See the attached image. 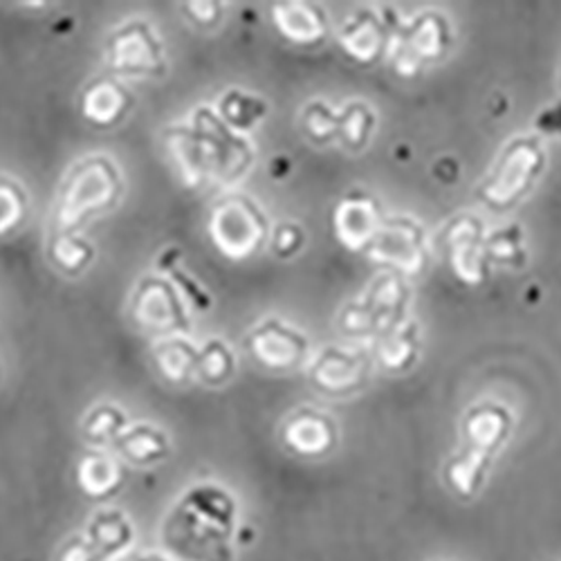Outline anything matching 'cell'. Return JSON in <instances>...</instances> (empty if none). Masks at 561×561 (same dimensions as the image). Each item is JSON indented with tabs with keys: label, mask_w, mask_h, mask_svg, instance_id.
Returning a JSON list of instances; mask_svg holds the SVG:
<instances>
[{
	"label": "cell",
	"mask_w": 561,
	"mask_h": 561,
	"mask_svg": "<svg viewBox=\"0 0 561 561\" xmlns=\"http://www.w3.org/2000/svg\"><path fill=\"white\" fill-rule=\"evenodd\" d=\"M366 254L373 261L393 265L402 272H417L425 263L423 231L411 220L385 222L376 241L368 245Z\"/></svg>",
	"instance_id": "8"
},
{
	"label": "cell",
	"mask_w": 561,
	"mask_h": 561,
	"mask_svg": "<svg viewBox=\"0 0 561 561\" xmlns=\"http://www.w3.org/2000/svg\"><path fill=\"white\" fill-rule=\"evenodd\" d=\"M382 214L378 203L366 194H353L340 203L335 211L337 239L351 250H368L382 229Z\"/></svg>",
	"instance_id": "10"
},
{
	"label": "cell",
	"mask_w": 561,
	"mask_h": 561,
	"mask_svg": "<svg viewBox=\"0 0 561 561\" xmlns=\"http://www.w3.org/2000/svg\"><path fill=\"white\" fill-rule=\"evenodd\" d=\"M184 12L190 14L198 25H205V27H211L218 23L220 19V5L218 3H184Z\"/></svg>",
	"instance_id": "30"
},
{
	"label": "cell",
	"mask_w": 561,
	"mask_h": 561,
	"mask_svg": "<svg viewBox=\"0 0 561 561\" xmlns=\"http://www.w3.org/2000/svg\"><path fill=\"white\" fill-rule=\"evenodd\" d=\"M449 259L454 272L467 280L479 284L485 276V256H483V231L477 218L465 216L456 220L449 229Z\"/></svg>",
	"instance_id": "12"
},
{
	"label": "cell",
	"mask_w": 561,
	"mask_h": 561,
	"mask_svg": "<svg viewBox=\"0 0 561 561\" xmlns=\"http://www.w3.org/2000/svg\"><path fill=\"white\" fill-rule=\"evenodd\" d=\"M248 348L259 364L274 370H288L301 364L308 344L297 331L276 319H270L250 335Z\"/></svg>",
	"instance_id": "9"
},
{
	"label": "cell",
	"mask_w": 561,
	"mask_h": 561,
	"mask_svg": "<svg viewBox=\"0 0 561 561\" xmlns=\"http://www.w3.org/2000/svg\"><path fill=\"white\" fill-rule=\"evenodd\" d=\"M265 113V104L256 98H248L239 90H231L220 100V117L239 130L252 128Z\"/></svg>",
	"instance_id": "20"
},
{
	"label": "cell",
	"mask_w": 561,
	"mask_h": 561,
	"mask_svg": "<svg viewBox=\"0 0 561 561\" xmlns=\"http://www.w3.org/2000/svg\"><path fill=\"white\" fill-rule=\"evenodd\" d=\"M286 440L290 447L304 454H317L333 443V425L329 417L312 411H301L288 423Z\"/></svg>",
	"instance_id": "18"
},
{
	"label": "cell",
	"mask_w": 561,
	"mask_h": 561,
	"mask_svg": "<svg viewBox=\"0 0 561 561\" xmlns=\"http://www.w3.org/2000/svg\"><path fill=\"white\" fill-rule=\"evenodd\" d=\"M25 216V194L10 180H0V233L19 227Z\"/></svg>",
	"instance_id": "22"
},
{
	"label": "cell",
	"mask_w": 561,
	"mask_h": 561,
	"mask_svg": "<svg viewBox=\"0 0 561 561\" xmlns=\"http://www.w3.org/2000/svg\"><path fill=\"white\" fill-rule=\"evenodd\" d=\"M108 64L117 75H164L158 38L147 23H128L108 38Z\"/></svg>",
	"instance_id": "5"
},
{
	"label": "cell",
	"mask_w": 561,
	"mask_h": 561,
	"mask_svg": "<svg viewBox=\"0 0 561 561\" xmlns=\"http://www.w3.org/2000/svg\"><path fill=\"white\" fill-rule=\"evenodd\" d=\"M133 106L130 92L113 81V79H98L92 81L81 95V115L95 126H115L124 119V115Z\"/></svg>",
	"instance_id": "13"
},
{
	"label": "cell",
	"mask_w": 561,
	"mask_h": 561,
	"mask_svg": "<svg viewBox=\"0 0 561 561\" xmlns=\"http://www.w3.org/2000/svg\"><path fill=\"white\" fill-rule=\"evenodd\" d=\"M413 346H415V340H413V331H389L380 344V359L391 366V368H398V366H404L409 362V357L413 355Z\"/></svg>",
	"instance_id": "25"
},
{
	"label": "cell",
	"mask_w": 561,
	"mask_h": 561,
	"mask_svg": "<svg viewBox=\"0 0 561 561\" xmlns=\"http://www.w3.org/2000/svg\"><path fill=\"white\" fill-rule=\"evenodd\" d=\"M119 445L128 456H135L137 460H153L164 451V438L149 427H137L135 432L124 436Z\"/></svg>",
	"instance_id": "24"
},
{
	"label": "cell",
	"mask_w": 561,
	"mask_h": 561,
	"mask_svg": "<svg viewBox=\"0 0 561 561\" xmlns=\"http://www.w3.org/2000/svg\"><path fill=\"white\" fill-rule=\"evenodd\" d=\"M124 425V417L115 407H100L95 413L88 417L85 434L102 443L108 436H115L117 430Z\"/></svg>",
	"instance_id": "27"
},
{
	"label": "cell",
	"mask_w": 561,
	"mask_h": 561,
	"mask_svg": "<svg viewBox=\"0 0 561 561\" xmlns=\"http://www.w3.org/2000/svg\"><path fill=\"white\" fill-rule=\"evenodd\" d=\"M119 194L122 180L106 158H88L79 162L59 192L57 233H72L90 216L115 207Z\"/></svg>",
	"instance_id": "1"
},
{
	"label": "cell",
	"mask_w": 561,
	"mask_h": 561,
	"mask_svg": "<svg viewBox=\"0 0 561 561\" xmlns=\"http://www.w3.org/2000/svg\"><path fill=\"white\" fill-rule=\"evenodd\" d=\"M171 274H173V278H178V284L184 288V293L190 295V297L196 301V306H198V308H207V306H209V297L192 284V278H190V276L182 274L180 270H171Z\"/></svg>",
	"instance_id": "31"
},
{
	"label": "cell",
	"mask_w": 561,
	"mask_h": 561,
	"mask_svg": "<svg viewBox=\"0 0 561 561\" xmlns=\"http://www.w3.org/2000/svg\"><path fill=\"white\" fill-rule=\"evenodd\" d=\"M272 21L280 34L299 45L319 43L329 27L323 12L308 3H276L272 8Z\"/></svg>",
	"instance_id": "14"
},
{
	"label": "cell",
	"mask_w": 561,
	"mask_h": 561,
	"mask_svg": "<svg viewBox=\"0 0 561 561\" xmlns=\"http://www.w3.org/2000/svg\"><path fill=\"white\" fill-rule=\"evenodd\" d=\"M231 370H233V357L227 351V346L218 340L209 342L198 357L196 373L201 376V380L216 387V385H222L231 376Z\"/></svg>",
	"instance_id": "21"
},
{
	"label": "cell",
	"mask_w": 561,
	"mask_h": 561,
	"mask_svg": "<svg viewBox=\"0 0 561 561\" xmlns=\"http://www.w3.org/2000/svg\"><path fill=\"white\" fill-rule=\"evenodd\" d=\"M543 153L535 139H517L501 156L494 173L483 186V198L494 207L517 203L541 173Z\"/></svg>",
	"instance_id": "3"
},
{
	"label": "cell",
	"mask_w": 561,
	"mask_h": 561,
	"mask_svg": "<svg viewBox=\"0 0 561 561\" xmlns=\"http://www.w3.org/2000/svg\"><path fill=\"white\" fill-rule=\"evenodd\" d=\"M216 248L231 261H245L256 254L267 239V220L245 196L222 198L209 222Z\"/></svg>",
	"instance_id": "2"
},
{
	"label": "cell",
	"mask_w": 561,
	"mask_h": 561,
	"mask_svg": "<svg viewBox=\"0 0 561 561\" xmlns=\"http://www.w3.org/2000/svg\"><path fill=\"white\" fill-rule=\"evenodd\" d=\"M130 317L145 331L178 333L186 331V314L175 288L164 278H145L133 295Z\"/></svg>",
	"instance_id": "4"
},
{
	"label": "cell",
	"mask_w": 561,
	"mask_h": 561,
	"mask_svg": "<svg viewBox=\"0 0 561 561\" xmlns=\"http://www.w3.org/2000/svg\"><path fill=\"white\" fill-rule=\"evenodd\" d=\"M505 430H507L505 411L494 404H485V407L477 409L470 415V420H467L470 454H467L460 462H456V467L451 470V479L456 481V485L462 492L474 488V481L479 479V472L488 458V451L501 443V438L505 436Z\"/></svg>",
	"instance_id": "7"
},
{
	"label": "cell",
	"mask_w": 561,
	"mask_h": 561,
	"mask_svg": "<svg viewBox=\"0 0 561 561\" xmlns=\"http://www.w3.org/2000/svg\"><path fill=\"white\" fill-rule=\"evenodd\" d=\"M196 133L207 153L209 173L220 180H237L252 162V151L245 139L227 130V126L207 108L196 113Z\"/></svg>",
	"instance_id": "6"
},
{
	"label": "cell",
	"mask_w": 561,
	"mask_h": 561,
	"mask_svg": "<svg viewBox=\"0 0 561 561\" xmlns=\"http://www.w3.org/2000/svg\"><path fill=\"white\" fill-rule=\"evenodd\" d=\"M167 149L180 169L182 182L190 186V190H196L201 182H205V175L209 173V162L196 130H169Z\"/></svg>",
	"instance_id": "15"
},
{
	"label": "cell",
	"mask_w": 561,
	"mask_h": 561,
	"mask_svg": "<svg viewBox=\"0 0 561 561\" xmlns=\"http://www.w3.org/2000/svg\"><path fill=\"white\" fill-rule=\"evenodd\" d=\"M366 376V357L357 351L325 348L310 370V380L319 391L346 393L357 389Z\"/></svg>",
	"instance_id": "11"
},
{
	"label": "cell",
	"mask_w": 561,
	"mask_h": 561,
	"mask_svg": "<svg viewBox=\"0 0 561 561\" xmlns=\"http://www.w3.org/2000/svg\"><path fill=\"white\" fill-rule=\"evenodd\" d=\"M198 357L201 353L190 342L178 337L164 340L153 348V362L158 370L162 373V378L173 385H184L192 380V376L198 370Z\"/></svg>",
	"instance_id": "17"
},
{
	"label": "cell",
	"mask_w": 561,
	"mask_h": 561,
	"mask_svg": "<svg viewBox=\"0 0 561 561\" xmlns=\"http://www.w3.org/2000/svg\"><path fill=\"white\" fill-rule=\"evenodd\" d=\"M488 252H492L496 259L501 261H514L524 256V248H522V231L517 227L512 229H503L499 233H494L492 239H488Z\"/></svg>",
	"instance_id": "28"
},
{
	"label": "cell",
	"mask_w": 561,
	"mask_h": 561,
	"mask_svg": "<svg viewBox=\"0 0 561 561\" xmlns=\"http://www.w3.org/2000/svg\"><path fill=\"white\" fill-rule=\"evenodd\" d=\"M304 243V231L293 225V222H280L274 229V243H272V252L280 259L293 256Z\"/></svg>",
	"instance_id": "29"
},
{
	"label": "cell",
	"mask_w": 561,
	"mask_h": 561,
	"mask_svg": "<svg viewBox=\"0 0 561 561\" xmlns=\"http://www.w3.org/2000/svg\"><path fill=\"white\" fill-rule=\"evenodd\" d=\"M370 124H373V115L368 113V108L362 104H353L344 113V119H340V133H342L344 145L348 149H359L366 142Z\"/></svg>",
	"instance_id": "23"
},
{
	"label": "cell",
	"mask_w": 561,
	"mask_h": 561,
	"mask_svg": "<svg viewBox=\"0 0 561 561\" xmlns=\"http://www.w3.org/2000/svg\"><path fill=\"white\" fill-rule=\"evenodd\" d=\"M344 53L359 64H373L385 50V30L370 14H357L340 34Z\"/></svg>",
	"instance_id": "16"
},
{
	"label": "cell",
	"mask_w": 561,
	"mask_h": 561,
	"mask_svg": "<svg viewBox=\"0 0 561 561\" xmlns=\"http://www.w3.org/2000/svg\"><path fill=\"white\" fill-rule=\"evenodd\" d=\"M306 130L317 142H323V139H331L335 133H340V119L325 108L323 104H312L306 111Z\"/></svg>",
	"instance_id": "26"
},
{
	"label": "cell",
	"mask_w": 561,
	"mask_h": 561,
	"mask_svg": "<svg viewBox=\"0 0 561 561\" xmlns=\"http://www.w3.org/2000/svg\"><path fill=\"white\" fill-rule=\"evenodd\" d=\"M92 250L85 241L72 237V233H57L50 245L53 263L66 274H79L92 261Z\"/></svg>",
	"instance_id": "19"
}]
</instances>
